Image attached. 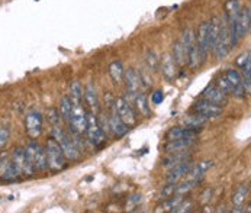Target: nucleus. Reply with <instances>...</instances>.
I'll return each instance as SVG.
<instances>
[{
	"label": "nucleus",
	"mask_w": 251,
	"mask_h": 213,
	"mask_svg": "<svg viewBox=\"0 0 251 213\" xmlns=\"http://www.w3.org/2000/svg\"><path fill=\"white\" fill-rule=\"evenodd\" d=\"M208 28H209V21L206 22H202L198 28V34H196V44H198V48L201 51V55L202 58L206 61V57H208V52H209V39H208Z\"/></svg>",
	"instance_id": "nucleus-15"
},
{
	"label": "nucleus",
	"mask_w": 251,
	"mask_h": 213,
	"mask_svg": "<svg viewBox=\"0 0 251 213\" xmlns=\"http://www.w3.org/2000/svg\"><path fill=\"white\" fill-rule=\"evenodd\" d=\"M70 131L74 134L83 135L87 128V112L81 103H73L72 115L69 119Z\"/></svg>",
	"instance_id": "nucleus-5"
},
{
	"label": "nucleus",
	"mask_w": 251,
	"mask_h": 213,
	"mask_svg": "<svg viewBox=\"0 0 251 213\" xmlns=\"http://www.w3.org/2000/svg\"><path fill=\"white\" fill-rule=\"evenodd\" d=\"M45 118L48 120V123L52 126H61V116H60V112L58 109H54V107H50L45 113Z\"/></svg>",
	"instance_id": "nucleus-32"
},
{
	"label": "nucleus",
	"mask_w": 251,
	"mask_h": 213,
	"mask_svg": "<svg viewBox=\"0 0 251 213\" xmlns=\"http://www.w3.org/2000/svg\"><path fill=\"white\" fill-rule=\"evenodd\" d=\"M193 110H195L198 115L203 116L205 119H215V118L222 115V106L215 105V103H212V102H209V100H206V99L198 100V102L193 105Z\"/></svg>",
	"instance_id": "nucleus-10"
},
{
	"label": "nucleus",
	"mask_w": 251,
	"mask_h": 213,
	"mask_svg": "<svg viewBox=\"0 0 251 213\" xmlns=\"http://www.w3.org/2000/svg\"><path fill=\"white\" fill-rule=\"evenodd\" d=\"M145 64L150 71L158 70V64H160V58L157 57V52L154 49H148L145 54Z\"/></svg>",
	"instance_id": "nucleus-31"
},
{
	"label": "nucleus",
	"mask_w": 251,
	"mask_h": 213,
	"mask_svg": "<svg viewBox=\"0 0 251 213\" xmlns=\"http://www.w3.org/2000/svg\"><path fill=\"white\" fill-rule=\"evenodd\" d=\"M190 155H192V149H186V151H180V152H172V154H169L166 158H163V163H161V164H163V167H166V168H172V167L180 164L181 161L189 160Z\"/></svg>",
	"instance_id": "nucleus-21"
},
{
	"label": "nucleus",
	"mask_w": 251,
	"mask_h": 213,
	"mask_svg": "<svg viewBox=\"0 0 251 213\" xmlns=\"http://www.w3.org/2000/svg\"><path fill=\"white\" fill-rule=\"evenodd\" d=\"M158 69L161 70L163 75L166 77V80L173 81L177 75V64L175 63L172 54H163L160 58V64Z\"/></svg>",
	"instance_id": "nucleus-16"
},
{
	"label": "nucleus",
	"mask_w": 251,
	"mask_h": 213,
	"mask_svg": "<svg viewBox=\"0 0 251 213\" xmlns=\"http://www.w3.org/2000/svg\"><path fill=\"white\" fill-rule=\"evenodd\" d=\"M51 138H54L55 141L58 142L66 160L69 161H77L81 155L80 149L75 146V143L73 141V138L63 131L61 126H52L51 128Z\"/></svg>",
	"instance_id": "nucleus-1"
},
{
	"label": "nucleus",
	"mask_w": 251,
	"mask_h": 213,
	"mask_svg": "<svg viewBox=\"0 0 251 213\" xmlns=\"http://www.w3.org/2000/svg\"><path fill=\"white\" fill-rule=\"evenodd\" d=\"M141 202H143V194H132V196L129 197L128 206H138Z\"/></svg>",
	"instance_id": "nucleus-37"
},
{
	"label": "nucleus",
	"mask_w": 251,
	"mask_h": 213,
	"mask_svg": "<svg viewBox=\"0 0 251 213\" xmlns=\"http://www.w3.org/2000/svg\"><path fill=\"white\" fill-rule=\"evenodd\" d=\"M124 81L126 84V93L129 95V97H125L129 103L134 102L135 96L141 92V80H140V72L134 70V69H128L124 72Z\"/></svg>",
	"instance_id": "nucleus-8"
},
{
	"label": "nucleus",
	"mask_w": 251,
	"mask_h": 213,
	"mask_svg": "<svg viewBox=\"0 0 251 213\" xmlns=\"http://www.w3.org/2000/svg\"><path fill=\"white\" fill-rule=\"evenodd\" d=\"M69 97L72 99L73 103H81V100H83V86L80 84L78 80H74L72 83Z\"/></svg>",
	"instance_id": "nucleus-27"
},
{
	"label": "nucleus",
	"mask_w": 251,
	"mask_h": 213,
	"mask_svg": "<svg viewBox=\"0 0 251 213\" xmlns=\"http://www.w3.org/2000/svg\"><path fill=\"white\" fill-rule=\"evenodd\" d=\"M249 196V184H241L232 194V205H234V212H243V206L246 203V199Z\"/></svg>",
	"instance_id": "nucleus-20"
},
{
	"label": "nucleus",
	"mask_w": 251,
	"mask_h": 213,
	"mask_svg": "<svg viewBox=\"0 0 251 213\" xmlns=\"http://www.w3.org/2000/svg\"><path fill=\"white\" fill-rule=\"evenodd\" d=\"M203 99L215 103V105H219V106H224L228 103V95H225L222 90H219L216 86H208L205 90H203Z\"/></svg>",
	"instance_id": "nucleus-17"
},
{
	"label": "nucleus",
	"mask_w": 251,
	"mask_h": 213,
	"mask_svg": "<svg viewBox=\"0 0 251 213\" xmlns=\"http://www.w3.org/2000/svg\"><path fill=\"white\" fill-rule=\"evenodd\" d=\"M0 178L3 181H15L18 178H21V176L16 171V168H15V166H13V163H12V160L7 161V164H6V167H4V170H3Z\"/></svg>",
	"instance_id": "nucleus-28"
},
{
	"label": "nucleus",
	"mask_w": 251,
	"mask_h": 213,
	"mask_svg": "<svg viewBox=\"0 0 251 213\" xmlns=\"http://www.w3.org/2000/svg\"><path fill=\"white\" fill-rule=\"evenodd\" d=\"M251 26V12L250 7L246 9H240L237 18H235V31H237V36L238 39L244 38L249 35Z\"/></svg>",
	"instance_id": "nucleus-12"
},
{
	"label": "nucleus",
	"mask_w": 251,
	"mask_h": 213,
	"mask_svg": "<svg viewBox=\"0 0 251 213\" xmlns=\"http://www.w3.org/2000/svg\"><path fill=\"white\" fill-rule=\"evenodd\" d=\"M225 77H226V80L229 81V84L232 87L231 95H234L235 97H240V99L247 96V92H246L244 84H243V75H241L240 71L235 70V69H228L225 71Z\"/></svg>",
	"instance_id": "nucleus-11"
},
{
	"label": "nucleus",
	"mask_w": 251,
	"mask_h": 213,
	"mask_svg": "<svg viewBox=\"0 0 251 213\" xmlns=\"http://www.w3.org/2000/svg\"><path fill=\"white\" fill-rule=\"evenodd\" d=\"M10 138V131L7 126H0V149H3L6 146V143L9 142Z\"/></svg>",
	"instance_id": "nucleus-34"
},
{
	"label": "nucleus",
	"mask_w": 251,
	"mask_h": 213,
	"mask_svg": "<svg viewBox=\"0 0 251 213\" xmlns=\"http://www.w3.org/2000/svg\"><path fill=\"white\" fill-rule=\"evenodd\" d=\"M183 199H184L183 194H173V196H170L169 200H166L163 205L158 206L157 212H173V211L176 209V206L179 205Z\"/></svg>",
	"instance_id": "nucleus-25"
},
{
	"label": "nucleus",
	"mask_w": 251,
	"mask_h": 213,
	"mask_svg": "<svg viewBox=\"0 0 251 213\" xmlns=\"http://www.w3.org/2000/svg\"><path fill=\"white\" fill-rule=\"evenodd\" d=\"M72 109H73V102L72 99L69 96H64L61 100H60V116L61 119H64L67 123H69V119H70V115H72Z\"/></svg>",
	"instance_id": "nucleus-26"
},
{
	"label": "nucleus",
	"mask_w": 251,
	"mask_h": 213,
	"mask_svg": "<svg viewBox=\"0 0 251 213\" xmlns=\"http://www.w3.org/2000/svg\"><path fill=\"white\" fill-rule=\"evenodd\" d=\"M84 134L87 137V141L93 146H100L106 141V134L100 129V126L98 123V116L95 115V112L87 113V128H86Z\"/></svg>",
	"instance_id": "nucleus-4"
},
{
	"label": "nucleus",
	"mask_w": 251,
	"mask_h": 213,
	"mask_svg": "<svg viewBox=\"0 0 251 213\" xmlns=\"http://www.w3.org/2000/svg\"><path fill=\"white\" fill-rule=\"evenodd\" d=\"M45 152H47V161H48V168L51 171H60L66 168L67 160L58 145V142L54 138H50L45 145Z\"/></svg>",
	"instance_id": "nucleus-2"
},
{
	"label": "nucleus",
	"mask_w": 251,
	"mask_h": 213,
	"mask_svg": "<svg viewBox=\"0 0 251 213\" xmlns=\"http://www.w3.org/2000/svg\"><path fill=\"white\" fill-rule=\"evenodd\" d=\"M208 119H205L203 116L195 113V115H190V116H186L184 118V126L186 128H196V129H201V126L206 122Z\"/></svg>",
	"instance_id": "nucleus-30"
},
{
	"label": "nucleus",
	"mask_w": 251,
	"mask_h": 213,
	"mask_svg": "<svg viewBox=\"0 0 251 213\" xmlns=\"http://www.w3.org/2000/svg\"><path fill=\"white\" fill-rule=\"evenodd\" d=\"M175 63L179 66V67H184L187 64V49L186 47L180 42V41H176L173 44V54H172Z\"/></svg>",
	"instance_id": "nucleus-23"
},
{
	"label": "nucleus",
	"mask_w": 251,
	"mask_h": 213,
	"mask_svg": "<svg viewBox=\"0 0 251 213\" xmlns=\"http://www.w3.org/2000/svg\"><path fill=\"white\" fill-rule=\"evenodd\" d=\"M110 105V112L108 113V120H109V131L115 135V137H122L128 132V126L121 120V118L118 116L115 107H113V100L109 102Z\"/></svg>",
	"instance_id": "nucleus-14"
},
{
	"label": "nucleus",
	"mask_w": 251,
	"mask_h": 213,
	"mask_svg": "<svg viewBox=\"0 0 251 213\" xmlns=\"http://www.w3.org/2000/svg\"><path fill=\"white\" fill-rule=\"evenodd\" d=\"M192 166H193V161H192V158H189V160L181 161L177 166L169 168L170 171H169L167 176H166V181H167L169 184H176V183L180 181L181 178L186 177V174L190 171Z\"/></svg>",
	"instance_id": "nucleus-13"
},
{
	"label": "nucleus",
	"mask_w": 251,
	"mask_h": 213,
	"mask_svg": "<svg viewBox=\"0 0 251 213\" xmlns=\"http://www.w3.org/2000/svg\"><path fill=\"white\" fill-rule=\"evenodd\" d=\"M192 208H193V202L192 200H181L179 205L176 206V209L173 211V212L176 213H183V212H189V211H192Z\"/></svg>",
	"instance_id": "nucleus-35"
},
{
	"label": "nucleus",
	"mask_w": 251,
	"mask_h": 213,
	"mask_svg": "<svg viewBox=\"0 0 251 213\" xmlns=\"http://www.w3.org/2000/svg\"><path fill=\"white\" fill-rule=\"evenodd\" d=\"M124 72H125V69H124L122 61H113L109 64V75L115 83L124 81Z\"/></svg>",
	"instance_id": "nucleus-24"
},
{
	"label": "nucleus",
	"mask_w": 251,
	"mask_h": 213,
	"mask_svg": "<svg viewBox=\"0 0 251 213\" xmlns=\"http://www.w3.org/2000/svg\"><path fill=\"white\" fill-rule=\"evenodd\" d=\"M195 143H196V138H180V140L167 141V143L164 145V152L172 154V152L186 151V149H190Z\"/></svg>",
	"instance_id": "nucleus-18"
},
{
	"label": "nucleus",
	"mask_w": 251,
	"mask_h": 213,
	"mask_svg": "<svg viewBox=\"0 0 251 213\" xmlns=\"http://www.w3.org/2000/svg\"><path fill=\"white\" fill-rule=\"evenodd\" d=\"M25 155L28 158V161L32 164V167L36 170H47L48 168V161H47V152L45 148H42L35 140L28 142L26 148H25Z\"/></svg>",
	"instance_id": "nucleus-3"
},
{
	"label": "nucleus",
	"mask_w": 251,
	"mask_h": 213,
	"mask_svg": "<svg viewBox=\"0 0 251 213\" xmlns=\"http://www.w3.org/2000/svg\"><path fill=\"white\" fill-rule=\"evenodd\" d=\"M135 107H137V110L144 115V116H150V105L147 103V97H145V95L144 93H138L137 96H135V99H134V102H132Z\"/></svg>",
	"instance_id": "nucleus-29"
},
{
	"label": "nucleus",
	"mask_w": 251,
	"mask_h": 213,
	"mask_svg": "<svg viewBox=\"0 0 251 213\" xmlns=\"http://www.w3.org/2000/svg\"><path fill=\"white\" fill-rule=\"evenodd\" d=\"M10 160L21 177H31L35 173V168L32 167V164L28 161L25 155V148H16Z\"/></svg>",
	"instance_id": "nucleus-7"
},
{
	"label": "nucleus",
	"mask_w": 251,
	"mask_h": 213,
	"mask_svg": "<svg viewBox=\"0 0 251 213\" xmlns=\"http://www.w3.org/2000/svg\"><path fill=\"white\" fill-rule=\"evenodd\" d=\"M83 97H84V102L87 103V106L90 107L92 110H98L99 109V99H98L96 87L93 86V83H89L83 89Z\"/></svg>",
	"instance_id": "nucleus-22"
},
{
	"label": "nucleus",
	"mask_w": 251,
	"mask_h": 213,
	"mask_svg": "<svg viewBox=\"0 0 251 213\" xmlns=\"http://www.w3.org/2000/svg\"><path fill=\"white\" fill-rule=\"evenodd\" d=\"M113 107L118 113V116L121 118V120L128 126H134L135 122H137V116H135V112L131 106V103L125 99V97H116L113 99Z\"/></svg>",
	"instance_id": "nucleus-6"
},
{
	"label": "nucleus",
	"mask_w": 251,
	"mask_h": 213,
	"mask_svg": "<svg viewBox=\"0 0 251 213\" xmlns=\"http://www.w3.org/2000/svg\"><path fill=\"white\" fill-rule=\"evenodd\" d=\"M215 86L219 89V90H222L225 95H231V93H232V87H231L229 81L226 80L225 74H222V75H219V77L216 78Z\"/></svg>",
	"instance_id": "nucleus-33"
},
{
	"label": "nucleus",
	"mask_w": 251,
	"mask_h": 213,
	"mask_svg": "<svg viewBox=\"0 0 251 213\" xmlns=\"http://www.w3.org/2000/svg\"><path fill=\"white\" fill-rule=\"evenodd\" d=\"M212 166H214V161H212V160L201 161L198 166H192L190 171L186 174V178H192V180H198V181H201L202 177L206 174V171L212 168Z\"/></svg>",
	"instance_id": "nucleus-19"
},
{
	"label": "nucleus",
	"mask_w": 251,
	"mask_h": 213,
	"mask_svg": "<svg viewBox=\"0 0 251 213\" xmlns=\"http://www.w3.org/2000/svg\"><path fill=\"white\" fill-rule=\"evenodd\" d=\"M163 100H164V93H163L161 90H155V92H152V95H151V103H154V105H160Z\"/></svg>",
	"instance_id": "nucleus-36"
},
{
	"label": "nucleus",
	"mask_w": 251,
	"mask_h": 213,
	"mask_svg": "<svg viewBox=\"0 0 251 213\" xmlns=\"http://www.w3.org/2000/svg\"><path fill=\"white\" fill-rule=\"evenodd\" d=\"M25 129L29 138L36 140L42 132V113L39 110H31L25 116Z\"/></svg>",
	"instance_id": "nucleus-9"
}]
</instances>
